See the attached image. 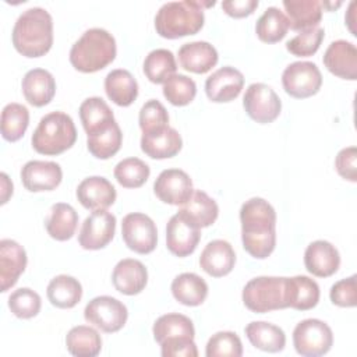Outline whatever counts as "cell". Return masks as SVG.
Here are the masks:
<instances>
[{"instance_id": "6da1fadb", "label": "cell", "mask_w": 357, "mask_h": 357, "mask_svg": "<svg viewBox=\"0 0 357 357\" xmlns=\"http://www.w3.org/2000/svg\"><path fill=\"white\" fill-rule=\"evenodd\" d=\"M244 250L257 259L268 258L276 245V212L264 198L247 199L240 208Z\"/></svg>"}, {"instance_id": "7a4b0ae2", "label": "cell", "mask_w": 357, "mask_h": 357, "mask_svg": "<svg viewBox=\"0 0 357 357\" xmlns=\"http://www.w3.org/2000/svg\"><path fill=\"white\" fill-rule=\"evenodd\" d=\"M13 45L25 57L45 56L53 45V20L42 7L25 10L13 28Z\"/></svg>"}, {"instance_id": "3957f363", "label": "cell", "mask_w": 357, "mask_h": 357, "mask_svg": "<svg viewBox=\"0 0 357 357\" xmlns=\"http://www.w3.org/2000/svg\"><path fill=\"white\" fill-rule=\"evenodd\" d=\"M215 1H169L165 3L155 15V29L166 39H177L197 33L205 21L204 7L213 6Z\"/></svg>"}, {"instance_id": "277c9868", "label": "cell", "mask_w": 357, "mask_h": 357, "mask_svg": "<svg viewBox=\"0 0 357 357\" xmlns=\"http://www.w3.org/2000/svg\"><path fill=\"white\" fill-rule=\"evenodd\" d=\"M117 53L116 40L103 28L86 29L70 49V63L81 73H96L109 66Z\"/></svg>"}, {"instance_id": "5b68a950", "label": "cell", "mask_w": 357, "mask_h": 357, "mask_svg": "<svg viewBox=\"0 0 357 357\" xmlns=\"http://www.w3.org/2000/svg\"><path fill=\"white\" fill-rule=\"evenodd\" d=\"M77 139L73 119L63 112L45 114L32 134V146L38 153L54 156L70 149Z\"/></svg>"}, {"instance_id": "8992f818", "label": "cell", "mask_w": 357, "mask_h": 357, "mask_svg": "<svg viewBox=\"0 0 357 357\" xmlns=\"http://www.w3.org/2000/svg\"><path fill=\"white\" fill-rule=\"evenodd\" d=\"M244 305L257 314L286 307V278L258 276L247 282L243 289Z\"/></svg>"}, {"instance_id": "52a82bcc", "label": "cell", "mask_w": 357, "mask_h": 357, "mask_svg": "<svg viewBox=\"0 0 357 357\" xmlns=\"http://www.w3.org/2000/svg\"><path fill=\"white\" fill-rule=\"evenodd\" d=\"M293 344L300 356L319 357L331 350L333 333L326 322L308 318L296 325L293 331Z\"/></svg>"}, {"instance_id": "ba28073f", "label": "cell", "mask_w": 357, "mask_h": 357, "mask_svg": "<svg viewBox=\"0 0 357 357\" xmlns=\"http://www.w3.org/2000/svg\"><path fill=\"white\" fill-rule=\"evenodd\" d=\"M84 318L88 324L106 333L120 331L128 318L127 307L114 297L99 296L92 298L85 310Z\"/></svg>"}, {"instance_id": "9c48e42d", "label": "cell", "mask_w": 357, "mask_h": 357, "mask_svg": "<svg viewBox=\"0 0 357 357\" xmlns=\"http://www.w3.org/2000/svg\"><path fill=\"white\" fill-rule=\"evenodd\" d=\"M282 85L287 95L304 99L315 95L322 85V75L315 63L294 61L282 74Z\"/></svg>"}, {"instance_id": "30bf717a", "label": "cell", "mask_w": 357, "mask_h": 357, "mask_svg": "<svg viewBox=\"0 0 357 357\" xmlns=\"http://www.w3.org/2000/svg\"><path fill=\"white\" fill-rule=\"evenodd\" d=\"M243 106L250 119L259 124L272 123L282 110V102L278 93L262 82L248 85L243 98Z\"/></svg>"}, {"instance_id": "8fae6325", "label": "cell", "mask_w": 357, "mask_h": 357, "mask_svg": "<svg viewBox=\"0 0 357 357\" xmlns=\"http://www.w3.org/2000/svg\"><path fill=\"white\" fill-rule=\"evenodd\" d=\"M121 236L126 245L138 254L152 252L158 243L155 222L141 212H132L123 218Z\"/></svg>"}, {"instance_id": "7c38bea8", "label": "cell", "mask_w": 357, "mask_h": 357, "mask_svg": "<svg viewBox=\"0 0 357 357\" xmlns=\"http://www.w3.org/2000/svg\"><path fill=\"white\" fill-rule=\"evenodd\" d=\"M116 216L106 209H95L85 218L78 243L84 250H100L106 247L114 237Z\"/></svg>"}, {"instance_id": "4fadbf2b", "label": "cell", "mask_w": 357, "mask_h": 357, "mask_svg": "<svg viewBox=\"0 0 357 357\" xmlns=\"http://www.w3.org/2000/svg\"><path fill=\"white\" fill-rule=\"evenodd\" d=\"M155 195L165 204L183 205L194 192L190 176L181 169H166L160 172L153 183Z\"/></svg>"}, {"instance_id": "5bb4252c", "label": "cell", "mask_w": 357, "mask_h": 357, "mask_svg": "<svg viewBox=\"0 0 357 357\" xmlns=\"http://www.w3.org/2000/svg\"><path fill=\"white\" fill-rule=\"evenodd\" d=\"M61 178L60 165L50 160H29L21 169V181L31 192L52 191L59 187Z\"/></svg>"}, {"instance_id": "9a60e30c", "label": "cell", "mask_w": 357, "mask_h": 357, "mask_svg": "<svg viewBox=\"0 0 357 357\" xmlns=\"http://www.w3.org/2000/svg\"><path fill=\"white\" fill-rule=\"evenodd\" d=\"M244 86V75L234 67L226 66L212 73L205 81V92L209 100L216 103L234 100Z\"/></svg>"}, {"instance_id": "2e32d148", "label": "cell", "mask_w": 357, "mask_h": 357, "mask_svg": "<svg viewBox=\"0 0 357 357\" xmlns=\"http://www.w3.org/2000/svg\"><path fill=\"white\" fill-rule=\"evenodd\" d=\"M322 61L333 75L349 81L357 79V49L351 42L344 39L332 42L326 47Z\"/></svg>"}, {"instance_id": "e0dca14e", "label": "cell", "mask_w": 357, "mask_h": 357, "mask_svg": "<svg viewBox=\"0 0 357 357\" xmlns=\"http://www.w3.org/2000/svg\"><path fill=\"white\" fill-rule=\"evenodd\" d=\"M307 271L317 278H328L337 272L340 255L337 248L326 240H315L307 245L304 252Z\"/></svg>"}, {"instance_id": "ac0fdd59", "label": "cell", "mask_w": 357, "mask_h": 357, "mask_svg": "<svg viewBox=\"0 0 357 357\" xmlns=\"http://www.w3.org/2000/svg\"><path fill=\"white\" fill-rule=\"evenodd\" d=\"M201 240L199 229L190 225L178 213L173 215L166 226V245L176 257L192 254Z\"/></svg>"}, {"instance_id": "d6986e66", "label": "cell", "mask_w": 357, "mask_h": 357, "mask_svg": "<svg viewBox=\"0 0 357 357\" xmlns=\"http://www.w3.org/2000/svg\"><path fill=\"white\" fill-rule=\"evenodd\" d=\"M26 252L21 244L11 238L0 241V283L1 291L11 289L26 268Z\"/></svg>"}, {"instance_id": "ffe728a7", "label": "cell", "mask_w": 357, "mask_h": 357, "mask_svg": "<svg viewBox=\"0 0 357 357\" xmlns=\"http://www.w3.org/2000/svg\"><path fill=\"white\" fill-rule=\"evenodd\" d=\"M116 197L114 185L102 176L86 177L77 187V198L86 209H106L114 204Z\"/></svg>"}, {"instance_id": "44dd1931", "label": "cell", "mask_w": 357, "mask_h": 357, "mask_svg": "<svg viewBox=\"0 0 357 357\" xmlns=\"http://www.w3.org/2000/svg\"><path fill=\"white\" fill-rule=\"evenodd\" d=\"M112 282L117 291L126 296H134L145 289L148 271L141 261L124 258L116 264L112 273Z\"/></svg>"}, {"instance_id": "7402d4cb", "label": "cell", "mask_w": 357, "mask_h": 357, "mask_svg": "<svg viewBox=\"0 0 357 357\" xmlns=\"http://www.w3.org/2000/svg\"><path fill=\"white\" fill-rule=\"evenodd\" d=\"M177 213L194 227L202 229L215 223L219 215V206L205 191L194 190L190 199L180 205Z\"/></svg>"}, {"instance_id": "603a6c76", "label": "cell", "mask_w": 357, "mask_h": 357, "mask_svg": "<svg viewBox=\"0 0 357 357\" xmlns=\"http://www.w3.org/2000/svg\"><path fill=\"white\" fill-rule=\"evenodd\" d=\"M234 264V250L226 240L209 241L199 255V266L213 278L226 276L231 272Z\"/></svg>"}, {"instance_id": "cb8c5ba5", "label": "cell", "mask_w": 357, "mask_h": 357, "mask_svg": "<svg viewBox=\"0 0 357 357\" xmlns=\"http://www.w3.org/2000/svg\"><path fill=\"white\" fill-rule=\"evenodd\" d=\"M183 139L178 131L170 126L160 130L142 134L141 149L145 155L152 159H167L173 158L180 152Z\"/></svg>"}, {"instance_id": "d4e9b609", "label": "cell", "mask_w": 357, "mask_h": 357, "mask_svg": "<svg viewBox=\"0 0 357 357\" xmlns=\"http://www.w3.org/2000/svg\"><path fill=\"white\" fill-rule=\"evenodd\" d=\"M216 49L205 40H195L184 43L178 49V63L180 66L190 73L205 74L218 63Z\"/></svg>"}, {"instance_id": "484cf974", "label": "cell", "mask_w": 357, "mask_h": 357, "mask_svg": "<svg viewBox=\"0 0 357 357\" xmlns=\"http://www.w3.org/2000/svg\"><path fill=\"white\" fill-rule=\"evenodd\" d=\"M22 93L29 105L42 107L53 99L56 93V81L45 68H32L22 78Z\"/></svg>"}, {"instance_id": "4316f807", "label": "cell", "mask_w": 357, "mask_h": 357, "mask_svg": "<svg viewBox=\"0 0 357 357\" xmlns=\"http://www.w3.org/2000/svg\"><path fill=\"white\" fill-rule=\"evenodd\" d=\"M319 301V286L308 276L286 278V307L298 311L314 308Z\"/></svg>"}, {"instance_id": "83f0119b", "label": "cell", "mask_w": 357, "mask_h": 357, "mask_svg": "<svg viewBox=\"0 0 357 357\" xmlns=\"http://www.w3.org/2000/svg\"><path fill=\"white\" fill-rule=\"evenodd\" d=\"M79 119L86 135H95L109 128L116 120L113 110L99 96L86 98L79 106Z\"/></svg>"}, {"instance_id": "f1b7e54d", "label": "cell", "mask_w": 357, "mask_h": 357, "mask_svg": "<svg viewBox=\"0 0 357 357\" xmlns=\"http://www.w3.org/2000/svg\"><path fill=\"white\" fill-rule=\"evenodd\" d=\"M287 13L289 28L293 31H305L318 26L322 18V1L318 0H283Z\"/></svg>"}, {"instance_id": "f546056e", "label": "cell", "mask_w": 357, "mask_h": 357, "mask_svg": "<svg viewBox=\"0 0 357 357\" xmlns=\"http://www.w3.org/2000/svg\"><path fill=\"white\" fill-rule=\"evenodd\" d=\"M105 91L113 103L126 107L137 99L138 84L128 70L116 68L106 75Z\"/></svg>"}, {"instance_id": "4dcf8cb0", "label": "cell", "mask_w": 357, "mask_h": 357, "mask_svg": "<svg viewBox=\"0 0 357 357\" xmlns=\"http://www.w3.org/2000/svg\"><path fill=\"white\" fill-rule=\"evenodd\" d=\"M47 234L57 240L66 241L70 240L78 226V213L75 209L64 202H57L52 205L49 215L45 220Z\"/></svg>"}, {"instance_id": "1f68e13d", "label": "cell", "mask_w": 357, "mask_h": 357, "mask_svg": "<svg viewBox=\"0 0 357 357\" xmlns=\"http://www.w3.org/2000/svg\"><path fill=\"white\" fill-rule=\"evenodd\" d=\"M245 335L250 343L262 351L278 353L286 346V335L283 329L271 322L252 321L245 326Z\"/></svg>"}, {"instance_id": "d6a6232c", "label": "cell", "mask_w": 357, "mask_h": 357, "mask_svg": "<svg viewBox=\"0 0 357 357\" xmlns=\"http://www.w3.org/2000/svg\"><path fill=\"white\" fill-rule=\"evenodd\" d=\"M172 294L183 305H201L208 296L206 282L192 272L177 275L172 282Z\"/></svg>"}, {"instance_id": "836d02e7", "label": "cell", "mask_w": 357, "mask_h": 357, "mask_svg": "<svg viewBox=\"0 0 357 357\" xmlns=\"http://www.w3.org/2000/svg\"><path fill=\"white\" fill-rule=\"evenodd\" d=\"M47 298L57 308H73L82 297L81 283L68 275H59L47 284Z\"/></svg>"}, {"instance_id": "e575fe53", "label": "cell", "mask_w": 357, "mask_h": 357, "mask_svg": "<svg viewBox=\"0 0 357 357\" xmlns=\"http://www.w3.org/2000/svg\"><path fill=\"white\" fill-rule=\"evenodd\" d=\"M155 340L160 344L165 340L176 339V337H187L194 339L195 329L192 321L177 312H170L159 317L152 328Z\"/></svg>"}, {"instance_id": "d590c367", "label": "cell", "mask_w": 357, "mask_h": 357, "mask_svg": "<svg viewBox=\"0 0 357 357\" xmlns=\"http://www.w3.org/2000/svg\"><path fill=\"white\" fill-rule=\"evenodd\" d=\"M66 346L73 356L95 357L100 353L102 337L92 326L78 325L68 331L66 336Z\"/></svg>"}, {"instance_id": "8d00e7d4", "label": "cell", "mask_w": 357, "mask_h": 357, "mask_svg": "<svg viewBox=\"0 0 357 357\" xmlns=\"http://www.w3.org/2000/svg\"><path fill=\"white\" fill-rule=\"evenodd\" d=\"M287 31L289 20L278 7H268L255 25L257 36L265 43H276L282 40Z\"/></svg>"}, {"instance_id": "74e56055", "label": "cell", "mask_w": 357, "mask_h": 357, "mask_svg": "<svg viewBox=\"0 0 357 357\" xmlns=\"http://www.w3.org/2000/svg\"><path fill=\"white\" fill-rule=\"evenodd\" d=\"M176 70L174 54L167 49H155L144 60V74L153 84H165Z\"/></svg>"}, {"instance_id": "f35d334b", "label": "cell", "mask_w": 357, "mask_h": 357, "mask_svg": "<svg viewBox=\"0 0 357 357\" xmlns=\"http://www.w3.org/2000/svg\"><path fill=\"white\" fill-rule=\"evenodd\" d=\"M29 124V112L21 103H8L1 112V137L8 142L18 141Z\"/></svg>"}, {"instance_id": "ab89813d", "label": "cell", "mask_w": 357, "mask_h": 357, "mask_svg": "<svg viewBox=\"0 0 357 357\" xmlns=\"http://www.w3.org/2000/svg\"><path fill=\"white\" fill-rule=\"evenodd\" d=\"M121 142L123 134L116 121L105 131L95 135H88L86 138L88 151L98 159H109L114 156L120 151Z\"/></svg>"}, {"instance_id": "60d3db41", "label": "cell", "mask_w": 357, "mask_h": 357, "mask_svg": "<svg viewBox=\"0 0 357 357\" xmlns=\"http://www.w3.org/2000/svg\"><path fill=\"white\" fill-rule=\"evenodd\" d=\"M113 173L120 185L126 188H138L148 180L151 169L138 158H126L116 165Z\"/></svg>"}, {"instance_id": "b9f144b4", "label": "cell", "mask_w": 357, "mask_h": 357, "mask_svg": "<svg viewBox=\"0 0 357 357\" xmlns=\"http://www.w3.org/2000/svg\"><path fill=\"white\" fill-rule=\"evenodd\" d=\"M163 95L172 105L185 106L197 95L195 81L184 74H174L163 84Z\"/></svg>"}, {"instance_id": "7bdbcfd3", "label": "cell", "mask_w": 357, "mask_h": 357, "mask_svg": "<svg viewBox=\"0 0 357 357\" xmlns=\"http://www.w3.org/2000/svg\"><path fill=\"white\" fill-rule=\"evenodd\" d=\"M40 296L29 287H20L14 290L8 297V308L17 318L21 319L36 317L40 311Z\"/></svg>"}, {"instance_id": "ee69618b", "label": "cell", "mask_w": 357, "mask_h": 357, "mask_svg": "<svg viewBox=\"0 0 357 357\" xmlns=\"http://www.w3.org/2000/svg\"><path fill=\"white\" fill-rule=\"evenodd\" d=\"M206 357H240L243 344L237 333L220 331L212 335L205 347Z\"/></svg>"}, {"instance_id": "f6af8a7d", "label": "cell", "mask_w": 357, "mask_h": 357, "mask_svg": "<svg viewBox=\"0 0 357 357\" xmlns=\"http://www.w3.org/2000/svg\"><path fill=\"white\" fill-rule=\"evenodd\" d=\"M325 36V31L321 26L310 28L301 31L298 35L291 38L286 43V49L298 57H310L312 56L321 46Z\"/></svg>"}, {"instance_id": "bcb514c9", "label": "cell", "mask_w": 357, "mask_h": 357, "mask_svg": "<svg viewBox=\"0 0 357 357\" xmlns=\"http://www.w3.org/2000/svg\"><path fill=\"white\" fill-rule=\"evenodd\" d=\"M138 123L142 134L152 132L169 126V114L166 107L156 99L145 102L139 110Z\"/></svg>"}, {"instance_id": "7dc6e473", "label": "cell", "mask_w": 357, "mask_h": 357, "mask_svg": "<svg viewBox=\"0 0 357 357\" xmlns=\"http://www.w3.org/2000/svg\"><path fill=\"white\" fill-rule=\"evenodd\" d=\"M331 301L343 308L356 307L357 304V287H356V275H351L346 279H340L332 284L329 291Z\"/></svg>"}, {"instance_id": "c3c4849f", "label": "cell", "mask_w": 357, "mask_h": 357, "mask_svg": "<svg viewBox=\"0 0 357 357\" xmlns=\"http://www.w3.org/2000/svg\"><path fill=\"white\" fill-rule=\"evenodd\" d=\"M160 353L163 357H197L198 349L194 339L176 337L162 342Z\"/></svg>"}, {"instance_id": "681fc988", "label": "cell", "mask_w": 357, "mask_h": 357, "mask_svg": "<svg viewBox=\"0 0 357 357\" xmlns=\"http://www.w3.org/2000/svg\"><path fill=\"white\" fill-rule=\"evenodd\" d=\"M356 159H357L356 146L343 148L342 151H339V153L336 155V159H335V167H336V172L339 173V176L351 183L357 181Z\"/></svg>"}, {"instance_id": "f907efd6", "label": "cell", "mask_w": 357, "mask_h": 357, "mask_svg": "<svg viewBox=\"0 0 357 357\" xmlns=\"http://www.w3.org/2000/svg\"><path fill=\"white\" fill-rule=\"evenodd\" d=\"M258 7L257 0H226L222 3L223 11L233 18H243L254 13Z\"/></svg>"}, {"instance_id": "816d5d0a", "label": "cell", "mask_w": 357, "mask_h": 357, "mask_svg": "<svg viewBox=\"0 0 357 357\" xmlns=\"http://www.w3.org/2000/svg\"><path fill=\"white\" fill-rule=\"evenodd\" d=\"M1 177V204H6L13 195V183L8 180V176L6 173L0 174Z\"/></svg>"}]
</instances>
